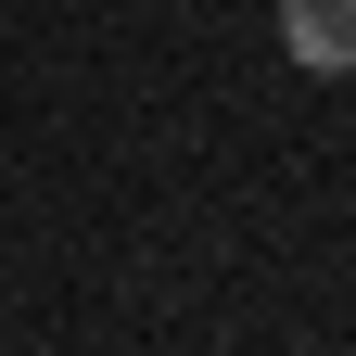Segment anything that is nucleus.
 Listing matches in <instances>:
<instances>
[{
    "instance_id": "nucleus-1",
    "label": "nucleus",
    "mask_w": 356,
    "mask_h": 356,
    "mask_svg": "<svg viewBox=\"0 0 356 356\" xmlns=\"http://www.w3.org/2000/svg\"><path fill=\"white\" fill-rule=\"evenodd\" d=\"M280 51L305 76H356V0H280Z\"/></svg>"
}]
</instances>
